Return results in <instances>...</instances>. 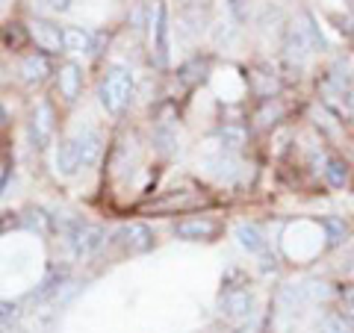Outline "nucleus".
<instances>
[{"label":"nucleus","mask_w":354,"mask_h":333,"mask_svg":"<svg viewBox=\"0 0 354 333\" xmlns=\"http://www.w3.org/2000/svg\"><path fill=\"white\" fill-rule=\"evenodd\" d=\"M218 313L236 321V325H245L257 313V301H254V292L248 289V283H230L225 280V289L218 295Z\"/></svg>","instance_id":"nucleus-3"},{"label":"nucleus","mask_w":354,"mask_h":333,"mask_svg":"<svg viewBox=\"0 0 354 333\" xmlns=\"http://www.w3.org/2000/svg\"><path fill=\"white\" fill-rule=\"evenodd\" d=\"M30 136H32V148L44 151L53 139V106L48 101H41L32 113V127H30Z\"/></svg>","instance_id":"nucleus-10"},{"label":"nucleus","mask_w":354,"mask_h":333,"mask_svg":"<svg viewBox=\"0 0 354 333\" xmlns=\"http://www.w3.org/2000/svg\"><path fill=\"white\" fill-rule=\"evenodd\" d=\"M44 3H48L53 12H65V9L71 6V0H44Z\"/></svg>","instance_id":"nucleus-35"},{"label":"nucleus","mask_w":354,"mask_h":333,"mask_svg":"<svg viewBox=\"0 0 354 333\" xmlns=\"http://www.w3.org/2000/svg\"><path fill=\"white\" fill-rule=\"evenodd\" d=\"M74 142H77V151H80V165L83 169H92V165L101 160V148H104L101 133L92 130V127H83L74 136Z\"/></svg>","instance_id":"nucleus-12"},{"label":"nucleus","mask_w":354,"mask_h":333,"mask_svg":"<svg viewBox=\"0 0 354 333\" xmlns=\"http://www.w3.org/2000/svg\"><path fill=\"white\" fill-rule=\"evenodd\" d=\"M234 236L239 242V248L245 254H251V257H266V254H269V239H266V233L260 230V225H254V221L236 225Z\"/></svg>","instance_id":"nucleus-9"},{"label":"nucleus","mask_w":354,"mask_h":333,"mask_svg":"<svg viewBox=\"0 0 354 333\" xmlns=\"http://www.w3.org/2000/svg\"><path fill=\"white\" fill-rule=\"evenodd\" d=\"M225 3H227V12H230V21H236V24H242V21H245V6H242V3H245V0H225Z\"/></svg>","instance_id":"nucleus-31"},{"label":"nucleus","mask_w":354,"mask_h":333,"mask_svg":"<svg viewBox=\"0 0 354 333\" xmlns=\"http://www.w3.org/2000/svg\"><path fill=\"white\" fill-rule=\"evenodd\" d=\"M50 225H53V216H48L44 209H27V213L21 216V227H27V230L50 233Z\"/></svg>","instance_id":"nucleus-26"},{"label":"nucleus","mask_w":354,"mask_h":333,"mask_svg":"<svg viewBox=\"0 0 354 333\" xmlns=\"http://www.w3.org/2000/svg\"><path fill=\"white\" fill-rule=\"evenodd\" d=\"M316 330L319 333H354V318L346 310H325L316 318Z\"/></svg>","instance_id":"nucleus-15"},{"label":"nucleus","mask_w":354,"mask_h":333,"mask_svg":"<svg viewBox=\"0 0 354 333\" xmlns=\"http://www.w3.org/2000/svg\"><path fill=\"white\" fill-rule=\"evenodd\" d=\"M209 169H213V174L221 177V180H234V177L239 174V160H236V153L218 151V157L209 160Z\"/></svg>","instance_id":"nucleus-23"},{"label":"nucleus","mask_w":354,"mask_h":333,"mask_svg":"<svg viewBox=\"0 0 354 333\" xmlns=\"http://www.w3.org/2000/svg\"><path fill=\"white\" fill-rule=\"evenodd\" d=\"M21 74H24L27 83H44L53 74V65L48 59V53H30L21 62Z\"/></svg>","instance_id":"nucleus-16"},{"label":"nucleus","mask_w":354,"mask_h":333,"mask_svg":"<svg viewBox=\"0 0 354 333\" xmlns=\"http://www.w3.org/2000/svg\"><path fill=\"white\" fill-rule=\"evenodd\" d=\"M342 113L348 115V121H354V86L348 88V95H346V109H342Z\"/></svg>","instance_id":"nucleus-34"},{"label":"nucleus","mask_w":354,"mask_h":333,"mask_svg":"<svg viewBox=\"0 0 354 333\" xmlns=\"http://www.w3.org/2000/svg\"><path fill=\"white\" fill-rule=\"evenodd\" d=\"M278 88H281V77L272 65H257L251 71V92L260 97V101H272L278 97Z\"/></svg>","instance_id":"nucleus-11"},{"label":"nucleus","mask_w":354,"mask_h":333,"mask_svg":"<svg viewBox=\"0 0 354 333\" xmlns=\"http://www.w3.org/2000/svg\"><path fill=\"white\" fill-rule=\"evenodd\" d=\"M97 95H101V104L109 115H121L130 104L133 97V71L127 65H109L104 71V80H101V88H97Z\"/></svg>","instance_id":"nucleus-1"},{"label":"nucleus","mask_w":354,"mask_h":333,"mask_svg":"<svg viewBox=\"0 0 354 333\" xmlns=\"http://www.w3.org/2000/svg\"><path fill=\"white\" fill-rule=\"evenodd\" d=\"M281 118H283V106L278 97H272V101H263V106L254 113V127H272Z\"/></svg>","instance_id":"nucleus-24"},{"label":"nucleus","mask_w":354,"mask_h":333,"mask_svg":"<svg viewBox=\"0 0 354 333\" xmlns=\"http://www.w3.org/2000/svg\"><path fill=\"white\" fill-rule=\"evenodd\" d=\"M216 139H218V151L239 153L242 148H245V142H248V130L242 127V124H236V121H230V124H221L218 127Z\"/></svg>","instance_id":"nucleus-14"},{"label":"nucleus","mask_w":354,"mask_h":333,"mask_svg":"<svg viewBox=\"0 0 354 333\" xmlns=\"http://www.w3.org/2000/svg\"><path fill=\"white\" fill-rule=\"evenodd\" d=\"M80 83H83L80 65H77V62L59 65V92H62L65 101H74V97L80 95Z\"/></svg>","instance_id":"nucleus-19"},{"label":"nucleus","mask_w":354,"mask_h":333,"mask_svg":"<svg viewBox=\"0 0 354 333\" xmlns=\"http://www.w3.org/2000/svg\"><path fill=\"white\" fill-rule=\"evenodd\" d=\"M115 242L127 254H145L153 248V233L148 225H142V221H130V225H124L115 233Z\"/></svg>","instance_id":"nucleus-6"},{"label":"nucleus","mask_w":354,"mask_h":333,"mask_svg":"<svg viewBox=\"0 0 354 333\" xmlns=\"http://www.w3.org/2000/svg\"><path fill=\"white\" fill-rule=\"evenodd\" d=\"M151 44H153V65L169 68V6L157 0L151 9Z\"/></svg>","instance_id":"nucleus-4"},{"label":"nucleus","mask_w":354,"mask_h":333,"mask_svg":"<svg viewBox=\"0 0 354 333\" xmlns=\"http://www.w3.org/2000/svg\"><path fill=\"white\" fill-rule=\"evenodd\" d=\"M319 225H322V230H325V245L334 251V248H339V245H346L348 242V236H351V230H348V221L342 218V216H325L322 221H319Z\"/></svg>","instance_id":"nucleus-18"},{"label":"nucleus","mask_w":354,"mask_h":333,"mask_svg":"<svg viewBox=\"0 0 354 333\" xmlns=\"http://www.w3.org/2000/svg\"><path fill=\"white\" fill-rule=\"evenodd\" d=\"M59 233L65 236V242H68V248L74 257H92V254L97 251L106 242V233L104 227L97 225H88V221H80V218H59L57 221Z\"/></svg>","instance_id":"nucleus-2"},{"label":"nucleus","mask_w":354,"mask_h":333,"mask_svg":"<svg viewBox=\"0 0 354 333\" xmlns=\"http://www.w3.org/2000/svg\"><path fill=\"white\" fill-rule=\"evenodd\" d=\"M342 304H346V313L354 318V286H351V289L342 292Z\"/></svg>","instance_id":"nucleus-33"},{"label":"nucleus","mask_w":354,"mask_h":333,"mask_svg":"<svg viewBox=\"0 0 354 333\" xmlns=\"http://www.w3.org/2000/svg\"><path fill=\"white\" fill-rule=\"evenodd\" d=\"M236 32H239L236 21H221V24H216L213 36H216L218 44H234V41H236Z\"/></svg>","instance_id":"nucleus-29"},{"label":"nucleus","mask_w":354,"mask_h":333,"mask_svg":"<svg viewBox=\"0 0 354 333\" xmlns=\"http://www.w3.org/2000/svg\"><path fill=\"white\" fill-rule=\"evenodd\" d=\"M153 142H157V148L162 151V153H169L171 151V145H174V133H171V127L169 124H162L160 130H157V136H153Z\"/></svg>","instance_id":"nucleus-30"},{"label":"nucleus","mask_w":354,"mask_h":333,"mask_svg":"<svg viewBox=\"0 0 354 333\" xmlns=\"http://www.w3.org/2000/svg\"><path fill=\"white\" fill-rule=\"evenodd\" d=\"M27 30H30V39L36 41L39 50H44V53H59V50H65L62 27L50 24V21H44V18H36Z\"/></svg>","instance_id":"nucleus-8"},{"label":"nucleus","mask_w":354,"mask_h":333,"mask_svg":"<svg viewBox=\"0 0 354 333\" xmlns=\"http://www.w3.org/2000/svg\"><path fill=\"white\" fill-rule=\"evenodd\" d=\"M9 171H12V160H9V157H0V189L6 186Z\"/></svg>","instance_id":"nucleus-32"},{"label":"nucleus","mask_w":354,"mask_h":333,"mask_svg":"<svg viewBox=\"0 0 354 333\" xmlns=\"http://www.w3.org/2000/svg\"><path fill=\"white\" fill-rule=\"evenodd\" d=\"M3 121H6V109L0 106V127H3Z\"/></svg>","instance_id":"nucleus-36"},{"label":"nucleus","mask_w":354,"mask_h":333,"mask_svg":"<svg viewBox=\"0 0 354 333\" xmlns=\"http://www.w3.org/2000/svg\"><path fill=\"white\" fill-rule=\"evenodd\" d=\"M313 169L322 174V180L330 189H346L348 186L351 171L339 157H330V153H313Z\"/></svg>","instance_id":"nucleus-7"},{"label":"nucleus","mask_w":354,"mask_h":333,"mask_svg":"<svg viewBox=\"0 0 354 333\" xmlns=\"http://www.w3.org/2000/svg\"><path fill=\"white\" fill-rule=\"evenodd\" d=\"M80 169H83V165H80V151H77L74 136L59 142V148H57V171L62 177H74Z\"/></svg>","instance_id":"nucleus-17"},{"label":"nucleus","mask_w":354,"mask_h":333,"mask_svg":"<svg viewBox=\"0 0 354 333\" xmlns=\"http://www.w3.org/2000/svg\"><path fill=\"white\" fill-rule=\"evenodd\" d=\"M21 318V304L15 301H0V330H12Z\"/></svg>","instance_id":"nucleus-27"},{"label":"nucleus","mask_w":354,"mask_h":333,"mask_svg":"<svg viewBox=\"0 0 354 333\" xmlns=\"http://www.w3.org/2000/svg\"><path fill=\"white\" fill-rule=\"evenodd\" d=\"M298 24H301V30L307 32L310 44H313V53H325V50H328V39H325V32L319 30V24H316V18H313V15H310V12H301Z\"/></svg>","instance_id":"nucleus-25"},{"label":"nucleus","mask_w":354,"mask_h":333,"mask_svg":"<svg viewBox=\"0 0 354 333\" xmlns=\"http://www.w3.org/2000/svg\"><path fill=\"white\" fill-rule=\"evenodd\" d=\"M207 71H209V62L201 59V57H195V59H189L186 65H180V71H177V80H180L183 86H195V83L204 80Z\"/></svg>","instance_id":"nucleus-22"},{"label":"nucleus","mask_w":354,"mask_h":333,"mask_svg":"<svg viewBox=\"0 0 354 333\" xmlns=\"http://www.w3.org/2000/svg\"><path fill=\"white\" fill-rule=\"evenodd\" d=\"M27 39H30V30H24L21 24H9L6 30H3V41L9 44V48H24L27 44Z\"/></svg>","instance_id":"nucleus-28"},{"label":"nucleus","mask_w":354,"mask_h":333,"mask_svg":"<svg viewBox=\"0 0 354 333\" xmlns=\"http://www.w3.org/2000/svg\"><path fill=\"white\" fill-rule=\"evenodd\" d=\"M283 57H286V65L295 68V71L301 68L310 57H313V44H310L307 32L301 30L298 21H292V24L286 27V32H283Z\"/></svg>","instance_id":"nucleus-5"},{"label":"nucleus","mask_w":354,"mask_h":333,"mask_svg":"<svg viewBox=\"0 0 354 333\" xmlns=\"http://www.w3.org/2000/svg\"><path fill=\"white\" fill-rule=\"evenodd\" d=\"M174 233L180 239H186V242H207V239H213L218 233V225L216 221H209V218H186V221H180V225L174 227Z\"/></svg>","instance_id":"nucleus-13"},{"label":"nucleus","mask_w":354,"mask_h":333,"mask_svg":"<svg viewBox=\"0 0 354 333\" xmlns=\"http://www.w3.org/2000/svg\"><path fill=\"white\" fill-rule=\"evenodd\" d=\"M65 283H68V269H50V274L41 280V286L30 295V301H48V298H57Z\"/></svg>","instance_id":"nucleus-20"},{"label":"nucleus","mask_w":354,"mask_h":333,"mask_svg":"<svg viewBox=\"0 0 354 333\" xmlns=\"http://www.w3.org/2000/svg\"><path fill=\"white\" fill-rule=\"evenodd\" d=\"M62 41H65V50L71 53H92L95 50V39L92 32L83 30V27H62Z\"/></svg>","instance_id":"nucleus-21"}]
</instances>
